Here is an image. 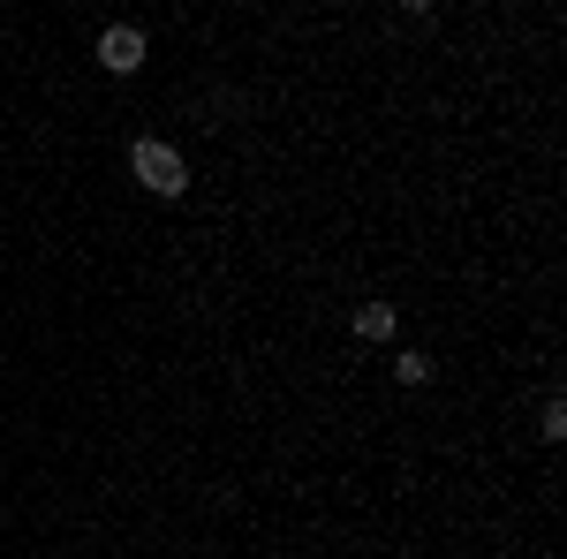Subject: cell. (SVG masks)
I'll list each match as a JSON object with an SVG mask.
<instances>
[{"instance_id": "5b68a950", "label": "cell", "mask_w": 567, "mask_h": 559, "mask_svg": "<svg viewBox=\"0 0 567 559\" xmlns=\"http://www.w3.org/2000/svg\"><path fill=\"white\" fill-rule=\"evenodd\" d=\"M537 431H545V438H560V431H567V408H560V401H545V416H537Z\"/></svg>"}, {"instance_id": "8992f818", "label": "cell", "mask_w": 567, "mask_h": 559, "mask_svg": "<svg viewBox=\"0 0 567 559\" xmlns=\"http://www.w3.org/2000/svg\"><path fill=\"white\" fill-rule=\"evenodd\" d=\"M393 8H424V0H393Z\"/></svg>"}, {"instance_id": "7a4b0ae2", "label": "cell", "mask_w": 567, "mask_h": 559, "mask_svg": "<svg viewBox=\"0 0 567 559\" xmlns=\"http://www.w3.org/2000/svg\"><path fill=\"white\" fill-rule=\"evenodd\" d=\"M144 53H152V45H144L136 23H106V31H99V69H106V76H136Z\"/></svg>"}, {"instance_id": "3957f363", "label": "cell", "mask_w": 567, "mask_h": 559, "mask_svg": "<svg viewBox=\"0 0 567 559\" xmlns=\"http://www.w3.org/2000/svg\"><path fill=\"white\" fill-rule=\"evenodd\" d=\"M349 333H355V341H371V348H386L393 333H401V310H393V302H355Z\"/></svg>"}, {"instance_id": "6da1fadb", "label": "cell", "mask_w": 567, "mask_h": 559, "mask_svg": "<svg viewBox=\"0 0 567 559\" xmlns=\"http://www.w3.org/2000/svg\"><path fill=\"white\" fill-rule=\"evenodd\" d=\"M130 174L152 189V197H167V205L189 189V159H182L167 136H136V144H130Z\"/></svg>"}, {"instance_id": "277c9868", "label": "cell", "mask_w": 567, "mask_h": 559, "mask_svg": "<svg viewBox=\"0 0 567 559\" xmlns=\"http://www.w3.org/2000/svg\"><path fill=\"white\" fill-rule=\"evenodd\" d=\"M432 355H424V348H393V386H432Z\"/></svg>"}]
</instances>
